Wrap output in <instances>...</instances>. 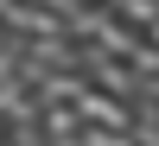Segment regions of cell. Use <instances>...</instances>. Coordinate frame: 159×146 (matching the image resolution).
<instances>
[{
	"instance_id": "7a4b0ae2",
	"label": "cell",
	"mask_w": 159,
	"mask_h": 146,
	"mask_svg": "<svg viewBox=\"0 0 159 146\" xmlns=\"http://www.w3.org/2000/svg\"><path fill=\"white\" fill-rule=\"evenodd\" d=\"M140 38H147V45H159V19H153V25H147V32H140Z\"/></svg>"
},
{
	"instance_id": "6da1fadb",
	"label": "cell",
	"mask_w": 159,
	"mask_h": 146,
	"mask_svg": "<svg viewBox=\"0 0 159 146\" xmlns=\"http://www.w3.org/2000/svg\"><path fill=\"white\" fill-rule=\"evenodd\" d=\"M76 146H134V134L127 127H89V121H76Z\"/></svg>"
}]
</instances>
